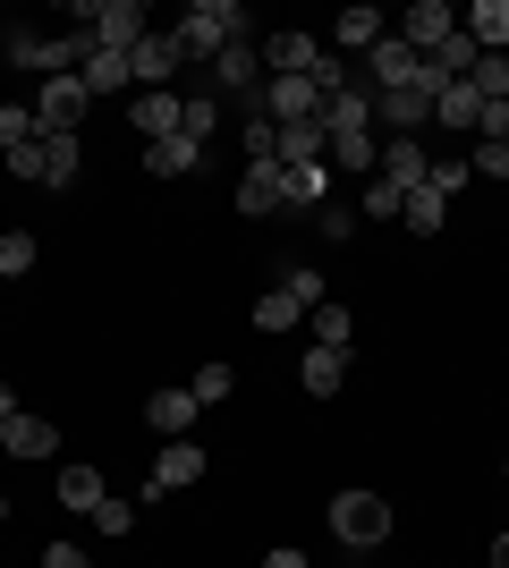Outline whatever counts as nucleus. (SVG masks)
Returning a JSON list of instances; mask_svg holds the SVG:
<instances>
[{
	"label": "nucleus",
	"mask_w": 509,
	"mask_h": 568,
	"mask_svg": "<svg viewBox=\"0 0 509 568\" xmlns=\"http://www.w3.org/2000/svg\"><path fill=\"white\" fill-rule=\"evenodd\" d=\"M383 34H390V18L374 9V0H348V9L332 18V43H339V51H374Z\"/></svg>",
	"instance_id": "f3484780"
},
{
	"label": "nucleus",
	"mask_w": 509,
	"mask_h": 568,
	"mask_svg": "<svg viewBox=\"0 0 509 568\" xmlns=\"http://www.w3.org/2000/svg\"><path fill=\"white\" fill-rule=\"evenodd\" d=\"M0 450L9 458H51L60 433H51V416H9V425H0Z\"/></svg>",
	"instance_id": "4be33fe9"
},
{
	"label": "nucleus",
	"mask_w": 509,
	"mask_h": 568,
	"mask_svg": "<svg viewBox=\"0 0 509 568\" xmlns=\"http://www.w3.org/2000/svg\"><path fill=\"white\" fill-rule=\"evenodd\" d=\"M179 60H187V51H179V34H145V43L128 51V77H136V94H170V77H179Z\"/></svg>",
	"instance_id": "6e6552de"
},
{
	"label": "nucleus",
	"mask_w": 509,
	"mask_h": 568,
	"mask_svg": "<svg viewBox=\"0 0 509 568\" xmlns=\"http://www.w3.org/2000/svg\"><path fill=\"white\" fill-rule=\"evenodd\" d=\"M390 526H399V518H390V500H383V493H365V484L332 500V535H339L348 551H383V544H390Z\"/></svg>",
	"instance_id": "7ed1b4c3"
},
{
	"label": "nucleus",
	"mask_w": 509,
	"mask_h": 568,
	"mask_svg": "<svg viewBox=\"0 0 509 568\" xmlns=\"http://www.w3.org/2000/svg\"><path fill=\"white\" fill-rule=\"evenodd\" d=\"M315 230L339 246V237H357V213H348V204H323V213H315Z\"/></svg>",
	"instance_id": "37998d69"
},
{
	"label": "nucleus",
	"mask_w": 509,
	"mask_h": 568,
	"mask_svg": "<svg viewBox=\"0 0 509 568\" xmlns=\"http://www.w3.org/2000/svg\"><path fill=\"white\" fill-rule=\"evenodd\" d=\"M272 153H281V128L264 111H246V162H272Z\"/></svg>",
	"instance_id": "4c0bfd02"
},
{
	"label": "nucleus",
	"mask_w": 509,
	"mask_h": 568,
	"mask_svg": "<svg viewBox=\"0 0 509 568\" xmlns=\"http://www.w3.org/2000/svg\"><path fill=\"white\" fill-rule=\"evenodd\" d=\"M213 128H221V102H213V94H187V136L213 144Z\"/></svg>",
	"instance_id": "ea45409f"
},
{
	"label": "nucleus",
	"mask_w": 509,
	"mask_h": 568,
	"mask_svg": "<svg viewBox=\"0 0 509 568\" xmlns=\"http://www.w3.org/2000/svg\"><path fill=\"white\" fill-rule=\"evenodd\" d=\"M170 34H179V51H187V60H221L230 43H246V34H255V9H246V0H187V18L170 26Z\"/></svg>",
	"instance_id": "f257e3e1"
},
{
	"label": "nucleus",
	"mask_w": 509,
	"mask_h": 568,
	"mask_svg": "<svg viewBox=\"0 0 509 568\" xmlns=\"http://www.w3.org/2000/svg\"><path fill=\"white\" fill-rule=\"evenodd\" d=\"M195 416H204V407H195V390H179V382L145 399V425L162 433V442H187V433H195Z\"/></svg>",
	"instance_id": "dca6fc26"
},
{
	"label": "nucleus",
	"mask_w": 509,
	"mask_h": 568,
	"mask_svg": "<svg viewBox=\"0 0 509 568\" xmlns=\"http://www.w3.org/2000/svg\"><path fill=\"white\" fill-rule=\"evenodd\" d=\"M85 34H94V51H111V60H128V51L153 34V9L145 0H94V18H85Z\"/></svg>",
	"instance_id": "39448f33"
},
{
	"label": "nucleus",
	"mask_w": 509,
	"mask_h": 568,
	"mask_svg": "<svg viewBox=\"0 0 509 568\" xmlns=\"http://www.w3.org/2000/svg\"><path fill=\"white\" fill-rule=\"evenodd\" d=\"M0 526H9V493H0Z\"/></svg>",
	"instance_id": "09e8293b"
},
{
	"label": "nucleus",
	"mask_w": 509,
	"mask_h": 568,
	"mask_svg": "<svg viewBox=\"0 0 509 568\" xmlns=\"http://www.w3.org/2000/svg\"><path fill=\"white\" fill-rule=\"evenodd\" d=\"M281 179H289V213H323V204H332V162L281 170Z\"/></svg>",
	"instance_id": "a878e982"
},
{
	"label": "nucleus",
	"mask_w": 509,
	"mask_h": 568,
	"mask_svg": "<svg viewBox=\"0 0 509 568\" xmlns=\"http://www.w3.org/2000/svg\"><path fill=\"white\" fill-rule=\"evenodd\" d=\"M18 144H34V111H26V102H0V162H9Z\"/></svg>",
	"instance_id": "f704fd0d"
},
{
	"label": "nucleus",
	"mask_w": 509,
	"mask_h": 568,
	"mask_svg": "<svg viewBox=\"0 0 509 568\" xmlns=\"http://www.w3.org/2000/svg\"><path fill=\"white\" fill-rule=\"evenodd\" d=\"M77 77H85V94H136V77H128V60H111V51H94V60H85V69H77Z\"/></svg>",
	"instance_id": "cd10ccee"
},
{
	"label": "nucleus",
	"mask_w": 509,
	"mask_h": 568,
	"mask_svg": "<svg viewBox=\"0 0 509 568\" xmlns=\"http://www.w3.org/2000/svg\"><path fill=\"white\" fill-rule=\"evenodd\" d=\"M51 500H60V509H77V518H94L102 500H111V484H102V467H85V458H69V467L51 475Z\"/></svg>",
	"instance_id": "2eb2a0df"
},
{
	"label": "nucleus",
	"mask_w": 509,
	"mask_h": 568,
	"mask_svg": "<svg viewBox=\"0 0 509 568\" xmlns=\"http://www.w3.org/2000/svg\"><path fill=\"white\" fill-rule=\"evenodd\" d=\"M323 153H332V128H323V119H297V128H281V153H272V162L306 170V162H323Z\"/></svg>",
	"instance_id": "412c9836"
},
{
	"label": "nucleus",
	"mask_w": 509,
	"mask_h": 568,
	"mask_svg": "<svg viewBox=\"0 0 509 568\" xmlns=\"http://www.w3.org/2000/svg\"><path fill=\"white\" fill-rule=\"evenodd\" d=\"M297 323H306V306H297L289 288L272 281V288H264V297H255V332H297Z\"/></svg>",
	"instance_id": "bb28decb"
},
{
	"label": "nucleus",
	"mask_w": 509,
	"mask_h": 568,
	"mask_svg": "<svg viewBox=\"0 0 509 568\" xmlns=\"http://www.w3.org/2000/svg\"><path fill=\"white\" fill-rule=\"evenodd\" d=\"M459 26H467V43H476V51H509V0H476Z\"/></svg>",
	"instance_id": "393cba45"
},
{
	"label": "nucleus",
	"mask_w": 509,
	"mask_h": 568,
	"mask_svg": "<svg viewBox=\"0 0 509 568\" xmlns=\"http://www.w3.org/2000/svg\"><path fill=\"white\" fill-rule=\"evenodd\" d=\"M323 69V43L306 34V26H281V34H264V77H315Z\"/></svg>",
	"instance_id": "9b49d317"
},
{
	"label": "nucleus",
	"mask_w": 509,
	"mask_h": 568,
	"mask_svg": "<svg viewBox=\"0 0 509 568\" xmlns=\"http://www.w3.org/2000/svg\"><path fill=\"white\" fill-rule=\"evenodd\" d=\"M323 128H332V136H374V85L332 94V102H323Z\"/></svg>",
	"instance_id": "6ab92c4d"
},
{
	"label": "nucleus",
	"mask_w": 509,
	"mask_h": 568,
	"mask_svg": "<svg viewBox=\"0 0 509 568\" xmlns=\"http://www.w3.org/2000/svg\"><path fill=\"white\" fill-rule=\"evenodd\" d=\"M0 288H9V281H0Z\"/></svg>",
	"instance_id": "3c124183"
},
{
	"label": "nucleus",
	"mask_w": 509,
	"mask_h": 568,
	"mask_svg": "<svg viewBox=\"0 0 509 568\" xmlns=\"http://www.w3.org/2000/svg\"><path fill=\"white\" fill-rule=\"evenodd\" d=\"M187 390H195V407H221L230 390H238V374H230V365H195V382H187Z\"/></svg>",
	"instance_id": "c9c22d12"
},
{
	"label": "nucleus",
	"mask_w": 509,
	"mask_h": 568,
	"mask_svg": "<svg viewBox=\"0 0 509 568\" xmlns=\"http://www.w3.org/2000/svg\"><path fill=\"white\" fill-rule=\"evenodd\" d=\"M145 170L153 179H195V170H204V144L195 136H162V144H145Z\"/></svg>",
	"instance_id": "b1692460"
},
{
	"label": "nucleus",
	"mask_w": 509,
	"mask_h": 568,
	"mask_svg": "<svg viewBox=\"0 0 509 568\" xmlns=\"http://www.w3.org/2000/svg\"><path fill=\"white\" fill-rule=\"evenodd\" d=\"M501 475H509V467H501Z\"/></svg>",
	"instance_id": "603ef678"
},
{
	"label": "nucleus",
	"mask_w": 509,
	"mask_h": 568,
	"mask_svg": "<svg viewBox=\"0 0 509 568\" xmlns=\"http://www.w3.org/2000/svg\"><path fill=\"white\" fill-rule=\"evenodd\" d=\"M399 221H408V230H416V237H434V230H441V221H450V204H441V195H434V187H416V195H408V204H399Z\"/></svg>",
	"instance_id": "7c9ffc66"
},
{
	"label": "nucleus",
	"mask_w": 509,
	"mask_h": 568,
	"mask_svg": "<svg viewBox=\"0 0 509 568\" xmlns=\"http://www.w3.org/2000/svg\"><path fill=\"white\" fill-rule=\"evenodd\" d=\"M264 119H272V128L323 119V85H315V77H264Z\"/></svg>",
	"instance_id": "1a4fd4ad"
},
{
	"label": "nucleus",
	"mask_w": 509,
	"mask_h": 568,
	"mask_svg": "<svg viewBox=\"0 0 509 568\" xmlns=\"http://www.w3.org/2000/svg\"><path fill=\"white\" fill-rule=\"evenodd\" d=\"M467 170H476V179H501V187H509V144H476V153H467Z\"/></svg>",
	"instance_id": "a19ab883"
},
{
	"label": "nucleus",
	"mask_w": 509,
	"mask_h": 568,
	"mask_svg": "<svg viewBox=\"0 0 509 568\" xmlns=\"http://www.w3.org/2000/svg\"><path fill=\"white\" fill-rule=\"evenodd\" d=\"M9 416H26V407H18V390H9V382H0V425H9Z\"/></svg>",
	"instance_id": "de8ad7c7"
},
{
	"label": "nucleus",
	"mask_w": 509,
	"mask_h": 568,
	"mask_svg": "<svg viewBox=\"0 0 509 568\" xmlns=\"http://www.w3.org/2000/svg\"><path fill=\"white\" fill-rule=\"evenodd\" d=\"M43 263V246H34V230H0V281H26Z\"/></svg>",
	"instance_id": "c756f323"
},
{
	"label": "nucleus",
	"mask_w": 509,
	"mask_h": 568,
	"mask_svg": "<svg viewBox=\"0 0 509 568\" xmlns=\"http://www.w3.org/2000/svg\"><path fill=\"white\" fill-rule=\"evenodd\" d=\"M467 179H476L467 162H434V179H425V187H434L441 204H450V195H467Z\"/></svg>",
	"instance_id": "79ce46f5"
},
{
	"label": "nucleus",
	"mask_w": 509,
	"mask_h": 568,
	"mask_svg": "<svg viewBox=\"0 0 509 568\" xmlns=\"http://www.w3.org/2000/svg\"><path fill=\"white\" fill-rule=\"evenodd\" d=\"M238 213H246V221L289 213V179H281V162H246V179H238Z\"/></svg>",
	"instance_id": "f8f14e48"
},
{
	"label": "nucleus",
	"mask_w": 509,
	"mask_h": 568,
	"mask_svg": "<svg viewBox=\"0 0 509 568\" xmlns=\"http://www.w3.org/2000/svg\"><path fill=\"white\" fill-rule=\"evenodd\" d=\"M264 568H315V560H306V551H289V544H281V551H264Z\"/></svg>",
	"instance_id": "a18cd8bd"
},
{
	"label": "nucleus",
	"mask_w": 509,
	"mask_h": 568,
	"mask_svg": "<svg viewBox=\"0 0 509 568\" xmlns=\"http://www.w3.org/2000/svg\"><path fill=\"white\" fill-rule=\"evenodd\" d=\"M128 128H136L145 144L187 136V94H136V102H128Z\"/></svg>",
	"instance_id": "4468645a"
},
{
	"label": "nucleus",
	"mask_w": 509,
	"mask_h": 568,
	"mask_svg": "<svg viewBox=\"0 0 509 568\" xmlns=\"http://www.w3.org/2000/svg\"><path fill=\"white\" fill-rule=\"evenodd\" d=\"M77 170H85V136H34L9 153V179L26 187H77Z\"/></svg>",
	"instance_id": "f03ea898"
},
{
	"label": "nucleus",
	"mask_w": 509,
	"mask_h": 568,
	"mask_svg": "<svg viewBox=\"0 0 509 568\" xmlns=\"http://www.w3.org/2000/svg\"><path fill=\"white\" fill-rule=\"evenodd\" d=\"M485 568H509V535H492V544H485Z\"/></svg>",
	"instance_id": "49530a36"
},
{
	"label": "nucleus",
	"mask_w": 509,
	"mask_h": 568,
	"mask_svg": "<svg viewBox=\"0 0 509 568\" xmlns=\"http://www.w3.org/2000/svg\"><path fill=\"white\" fill-rule=\"evenodd\" d=\"M26 111H34V136H77L85 111H94V94H85V77H43L26 94Z\"/></svg>",
	"instance_id": "20e7f679"
},
{
	"label": "nucleus",
	"mask_w": 509,
	"mask_h": 568,
	"mask_svg": "<svg viewBox=\"0 0 509 568\" xmlns=\"http://www.w3.org/2000/svg\"><path fill=\"white\" fill-rule=\"evenodd\" d=\"M204 69H213V102L230 94V102H246V111H264V51H255V34L230 43L221 60H204Z\"/></svg>",
	"instance_id": "423d86ee"
},
{
	"label": "nucleus",
	"mask_w": 509,
	"mask_h": 568,
	"mask_svg": "<svg viewBox=\"0 0 509 568\" xmlns=\"http://www.w3.org/2000/svg\"><path fill=\"white\" fill-rule=\"evenodd\" d=\"M339 382H348V356L339 348H306L297 356V390H306V399H339Z\"/></svg>",
	"instance_id": "aec40b11"
},
{
	"label": "nucleus",
	"mask_w": 509,
	"mask_h": 568,
	"mask_svg": "<svg viewBox=\"0 0 509 568\" xmlns=\"http://www.w3.org/2000/svg\"><path fill=\"white\" fill-rule=\"evenodd\" d=\"M399 204H408V195L390 187V179H365V221H399Z\"/></svg>",
	"instance_id": "58836bf2"
},
{
	"label": "nucleus",
	"mask_w": 509,
	"mask_h": 568,
	"mask_svg": "<svg viewBox=\"0 0 509 568\" xmlns=\"http://www.w3.org/2000/svg\"><path fill=\"white\" fill-rule=\"evenodd\" d=\"M476 111H485V94H476L467 77L434 94V128H450V136H476Z\"/></svg>",
	"instance_id": "5701e85b"
},
{
	"label": "nucleus",
	"mask_w": 509,
	"mask_h": 568,
	"mask_svg": "<svg viewBox=\"0 0 509 568\" xmlns=\"http://www.w3.org/2000/svg\"><path fill=\"white\" fill-rule=\"evenodd\" d=\"M390 34H399V43L416 51V60H434L441 43H450V34H459V9H450V0H416L408 18L390 26Z\"/></svg>",
	"instance_id": "0eeeda50"
},
{
	"label": "nucleus",
	"mask_w": 509,
	"mask_h": 568,
	"mask_svg": "<svg viewBox=\"0 0 509 568\" xmlns=\"http://www.w3.org/2000/svg\"><path fill=\"white\" fill-rule=\"evenodd\" d=\"M281 288H289V297H297L306 314H315V306H332V288H323V272H315V263H289V272H281Z\"/></svg>",
	"instance_id": "2f4dec72"
},
{
	"label": "nucleus",
	"mask_w": 509,
	"mask_h": 568,
	"mask_svg": "<svg viewBox=\"0 0 509 568\" xmlns=\"http://www.w3.org/2000/svg\"><path fill=\"white\" fill-rule=\"evenodd\" d=\"M365 69H374V94H383V85H416V77H425V60H416L399 34H383V43L365 51Z\"/></svg>",
	"instance_id": "a211bd4d"
},
{
	"label": "nucleus",
	"mask_w": 509,
	"mask_h": 568,
	"mask_svg": "<svg viewBox=\"0 0 509 568\" xmlns=\"http://www.w3.org/2000/svg\"><path fill=\"white\" fill-rule=\"evenodd\" d=\"M374 179H390L399 195H416L425 179H434V153H425L416 136H383V162H374Z\"/></svg>",
	"instance_id": "ddd939ff"
},
{
	"label": "nucleus",
	"mask_w": 509,
	"mask_h": 568,
	"mask_svg": "<svg viewBox=\"0 0 509 568\" xmlns=\"http://www.w3.org/2000/svg\"><path fill=\"white\" fill-rule=\"evenodd\" d=\"M94 535H111V544H120V535H136V500H120V493H111V500L94 509Z\"/></svg>",
	"instance_id": "e433bc0d"
},
{
	"label": "nucleus",
	"mask_w": 509,
	"mask_h": 568,
	"mask_svg": "<svg viewBox=\"0 0 509 568\" xmlns=\"http://www.w3.org/2000/svg\"><path fill=\"white\" fill-rule=\"evenodd\" d=\"M43 568H94V551L85 544H43Z\"/></svg>",
	"instance_id": "c03bdc74"
},
{
	"label": "nucleus",
	"mask_w": 509,
	"mask_h": 568,
	"mask_svg": "<svg viewBox=\"0 0 509 568\" xmlns=\"http://www.w3.org/2000/svg\"><path fill=\"white\" fill-rule=\"evenodd\" d=\"M204 467H213V458L195 450V442H162V458H153V484H145V500L195 493V484H204Z\"/></svg>",
	"instance_id": "9d476101"
},
{
	"label": "nucleus",
	"mask_w": 509,
	"mask_h": 568,
	"mask_svg": "<svg viewBox=\"0 0 509 568\" xmlns=\"http://www.w3.org/2000/svg\"><path fill=\"white\" fill-rule=\"evenodd\" d=\"M476 60H485V51L467 43V26H459V34H450V43H441V51H434V69H441V77H450V85H459V77H476Z\"/></svg>",
	"instance_id": "473e14b6"
},
{
	"label": "nucleus",
	"mask_w": 509,
	"mask_h": 568,
	"mask_svg": "<svg viewBox=\"0 0 509 568\" xmlns=\"http://www.w3.org/2000/svg\"><path fill=\"white\" fill-rule=\"evenodd\" d=\"M332 162H339V170H365V179H374V162H383V136H332Z\"/></svg>",
	"instance_id": "72a5a7b5"
},
{
	"label": "nucleus",
	"mask_w": 509,
	"mask_h": 568,
	"mask_svg": "<svg viewBox=\"0 0 509 568\" xmlns=\"http://www.w3.org/2000/svg\"><path fill=\"white\" fill-rule=\"evenodd\" d=\"M315 348H339V356L357 348V314L339 306V297H332V306H315Z\"/></svg>",
	"instance_id": "c85d7f7f"
},
{
	"label": "nucleus",
	"mask_w": 509,
	"mask_h": 568,
	"mask_svg": "<svg viewBox=\"0 0 509 568\" xmlns=\"http://www.w3.org/2000/svg\"><path fill=\"white\" fill-rule=\"evenodd\" d=\"M0 60H9V34H0Z\"/></svg>",
	"instance_id": "8fccbe9b"
}]
</instances>
